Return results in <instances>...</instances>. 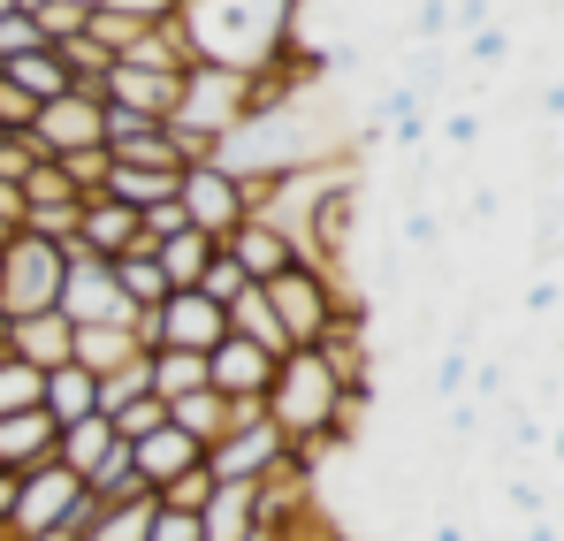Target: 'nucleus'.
I'll use <instances>...</instances> for the list:
<instances>
[{"label":"nucleus","instance_id":"1","mask_svg":"<svg viewBox=\"0 0 564 541\" xmlns=\"http://www.w3.org/2000/svg\"><path fill=\"white\" fill-rule=\"evenodd\" d=\"M184 23L191 62H221V69H275L282 54L305 39V0H184L176 8Z\"/></svg>","mask_w":564,"mask_h":541},{"label":"nucleus","instance_id":"2","mask_svg":"<svg viewBox=\"0 0 564 541\" xmlns=\"http://www.w3.org/2000/svg\"><path fill=\"white\" fill-rule=\"evenodd\" d=\"M268 290V305H275V321H282V336H290V351H305V344H321V328L328 321H344V313H375V297L351 282V274H336V268H282L260 282Z\"/></svg>","mask_w":564,"mask_h":541},{"label":"nucleus","instance_id":"3","mask_svg":"<svg viewBox=\"0 0 564 541\" xmlns=\"http://www.w3.org/2000/svg\"><path fill=\"white\" fill-rule=\"evenodd\" d=\"M93 519V488L69 473V465H31L15 473V511H8V541H77Z\"/></svg>","mask_w":564,"mask_h":541},{"label":"nucleus","instance_id":"4","mask_svg":"<svg viewBox=\"0 0 564 541\" xmlns=\"http://www.w3.org/2000/svg\"><path fill=\"white\" fill-rule=\"evenodd\" d=\"M62 274H69V245H46V237H31V229L0 237V313H8V321L54 313V305H62Z\"/></svg>","mask_w":564,"mask_h":541},{"label":"nucleus","instance_id":"5","mask_svg":"<svg viewBox=\"0 0 564 541\" xmlns=\"http://www.w3.org/2000/svg\"><path fill=\"white\" fill-rule=\"evenodd\" d=\"M130 336H138L145 351H161V344H176V351H214V344L229 336V305H214L206 290H169L161 313H138V321H130Z\"/></svg>","mask_w":564,"mask_h":541},{"label":"nucleus","instance_id":"6","mask_svg":"<svg viewBox=\"0 0 564 541\" xmlns=\"http://www.w3.org/2000/svg\"><path fill=\"white\" fill-rule=\"evenodd\" d=\"M23 138H31L46 161L107 145V85H69L62 99H46V107H39V122H31Z\"/></svg>","mask_w":564,"mask_h":541},{"label":"nucleus","instance_id":"7","mask_svg":"<svg viewBox=\"0 0 564 541\" xmlns=\"http://www.w3.org/2000/svg\"><path fill=\"white\" fill-rule=\"evenodd\" d=\"M275 465H290V443H282V428L260 412V404H237V428L221 435V443H206V473L214 480H268Z\"/></svg>","mask_w":564,"mask_h":541},{"label":"nucleus","instance_id":"8","mask_svg":"<svg viewBox=\"0 0 564 541\" xmlns=\"http://www.w3.org/2000/svg\"><path fill=\"white\" fill-rule=\"evenodd\" d=\"M69 328H130L138 313H130V297L115 290V268L93 260V252H77L69 245V274H62V305H54Z\"/></svg>","mask_w":564,"mask_h":541},{"label":"nucleus","instance_id":"9","mask_svg":"<svg viewBox=\"0 0 564 541\" xmlns=\"http://www.w3.org/2000/svg\"><path fill=\"white\" fill-rule=\"evenodd\" d=\"M176 206H184V221L191 229H206L214 245L245 221V183L229 176L221 161H191L184 176H176Z\"/></svg>","mask_w":564,"mask_h":541},{"label":"nucleus","instance_id":"10","mask_svg":"<svg viewBox=\"0 0 564 541\" xmlns=\"http://www.w3.org/2000/svg\"><path fill=\"white\" fill-rule=\"evenodd\" d=\"M268 381H275V351H260L245 336H221L206 351V389L229 404H268Z\"/></svg>","mask_w":564,"mask_h":541},{"label":"nucleus","instance_id":"11","mask_svg":"<svg viewBox=\"0 0 564 541\" xmlns=\"http://www.w3.org/2000/svg\"><path fill=\"white\" fill-rule=\"evenodd\" d=\"M107 99L145 115V122H169L176 99H184V69H138V62H115L107 69Z\"/></svg>","mask_w":564,"mask_h":541},{"label":"nucleus","instance_id":"12","mask_svg":"<svg viewBox=\"0 0 564 541\" xmlns=\"http://www.w3.org/2000/svg\"><path fill=\"white\" fill-rule=\"evenodd\" d=\"M54 465H69L85 488H93L99 473H115V465H122V435H115V420H107V412L69 420V428H62V443H54Z\"/></svg>","mask_w":564,"mask_h":541},{"label":"nucleus","instance_id":"13","mask_svg":"<svg viewBox=\"0 0 564 541\" xmlns=\"http://www.w3.org/2000/svg\"><path fill=\"white\" fill-rule=\"evenodd\" d=\"M77 252H93V260H122V252H138V214L122 206V198H77Z\"/></svg>","mask_w":564,"mask_h":541},{"label":"nucleus","instance_id":"14","mask_svg":"<svg viewBox=\"0 0 564 541\" xmlns=\"http://www.w3.org/2000/svg\"><path fill=\"white\" fill-rule=\"evenodd\" d=\"M122 457H130V473H138V480H145L153 496H161V488H169L176 473H191V465H198L206 451H198V443H191L184 428L169 420V428H153V435H138V443H122Z\"/></svg>","mask_w":564,"mask_h":541},{"label":"nucleus","instance_id":"15","mask_svg":"<svg viewBox=\"0 0 564 541\" xmlns=\"http://www.w3.org/2000/svg\"><path fill=\"white\" fill-rule=\"evenodd\" d=\"M260 534V488L252 480H214L198 504V541H252Z\"/></svg>","mask_w":564,"mask_h":541},{"label":"nucleus","instance_id":"16","mask_svg":"<svg viewBox=\"0 0 564 541\" xmlns=\"http://www.w3.org/2000/svg\"><path fill=\"white\" fill-rule=\"evenodd\" d=\"M221 252L237 260V268L252 274V282H268V274H282V268H297V245L282 237L275 221H237L229 237H221Z\"/></svg>","mask_w":564,"mask_h":541},{"label":"nucleus","instance_id":"17","mask_svg":"<svg viewBox=\"0 0 564 541\" xmlns=\"http://www.w3.org/2000/svg\"><path fill=\"white\" fill-rule=\"evenodd\" d=\"M54 443H62V428L46 420V404H31V412H8V420H0V465H8V473L54 465Z\"/></svg>","mask_w":564,"mask_h":541},{"label":"nucleus","instance_id":"18","mask_svg":"<svg viewBox=\"0 0 564 541\" xmlns=\"http://www.w3.org/2000/svg\"><path fill=\"white\" fill-rule=\"evenodd\" d=\"M69 336H77V328H69L62 313H31V321H8V351H15L23 366H39V374H46V366H69Z\"/></svg>","mask_w":564,"mask_h":541},{"label":"nucleus","instance_id":"19","mask_svg":"<svg viewBox=\"0 0 564 541\" xmlns=\"http://www.w3.org/2000/svg\"><path fill=\"white\" fill-rule=\"evenodd\" d=\"M46 420L54 428H69V420H85V412H99V374H85V366H46Z\"/></svg>","mask_w":564,"mask_h":541},{"label":"nucleus","instance_id":"20","mask_svg":"<svg viewBox=\"0 0 564 541\" xmlns=\"http://www.w3.org/2000/svg\"><path fill=\"white\" fill-rule=\"evenodd\" d=\"M214 252H221V245H214V237H206V229H176V237H161V245H153V260H161V274H169V290H198V274L214 268Z\"/></svg>","mask_w":564,"mask_h":541},{"label":"nucleus","instance_id":"21","mask_svg":"<svg viewBox=\"0 0 564 541\" xmlns=\"http://www.w3.org/2000/svg\"><path fill=\"white\" fill-rule=\"evenodd\" d=\"M229 336H245V344H260V351H290V336H282V321H275V305H268V290L260 282H245L237 297H229Z\"/></svg>","mask_w":564,"mask_h":541},{"label":"nucleus","instance_id":"22","mask_svg":"<svg viewBox=\"0 0 564 541\" xmlns=\"http://www.w3.org/2000/svg\"><path fill=\"white\" fill-rule=\"evenodd\" d=\"M153 511H161V496H130V504H99L93 496V519H85L77 541H145L153 534Z\"/></svg>","mask_w":564,"mask_h":541},{"label":"nucleus","instance_id":"23","mask_svg":"<svg viewBox=\"0 0 564 541\" xmlns=\"http://www.w3.org/2000/svg\"><path fill=\"white\" fill-rule=\"evenodd\" d=\"M169 420H176L191 443L206 451V443H221V435L237 428V404H229V397H214V389H191V397H176V404H169Z\"/></svg>","mask_w":564,"mask_h":541},{"label":"nucleus","instance_id":"24","mask_svg":"<svg viewBox=\"0 0 564 541\" xmlns=\"http://www.w3.org/2000/svg\"><path fill=\"white\" fill-rule=\"evenodd\" d=\"M115 268V290L130 297V313H161V297H169V274H161V260L138 245V252H122V260H107Z\"/></svg>","mask_w":564,"mask_h":541},{"label":"nucleus","instance_id":"25","mask_svg":"<svg viewBox=\"0 0 564 541\" xmlns=\"http://www.w3.org/2000/svg\"><path fill=\"white\" fill-rule=\"evenodd\" d=\"M0 77H8L15 91H31L39 107L69 91V69H62V54H54V46H39V54H8V62H0Z\"/></svg>","mask_w":564,"mask_h":541},{"label":"nucleus","instance_id":"26","mask_svg":"<svg viewBox=\"0 0 564 541\" xmlns=\"http://www.w3.org/2000/svg\"><path fill=\"white\" fill-rule=\"evenodd\" d=\"M138 351H145V344H138L130 328H77V336H69V359L85 366V374H115V366H130Z\"/></svg>","mask_w":564,"mask_h":541},{"label":"nucleus","instance_id":"27","mask_svg":"<svg viewBox=\"0 0 564 541\" xmlns=\"http://www.w3.org/2000/svg\"><path fill=\"white\" fill-rule=\"evenodd\" d=\"M191 389H206V351H176V344H161L153 351V397L161 404H176Z\"/></svg>","mask_w":564,"mask_h":541},{"label":"nucleus","instance_id":"28","mask_svg":"<svg viewBox=\"0 0 564 541\" xmlns=\"http://www.w3.org/2000/svg\"><path fill=\"white\" fill-rule=\"evenodd\" d=\"M107 161H115V153H107ZM107 198H122V206L138 214V206L176 198V176H161V169H122V161H115V169H107Z\"/></svg>","mask_w":564,"mask_h":541},{"label":"nucleus","instance_id":"29","mask_svg":"<svg viewBox=\"0 0 564 541\" xmlns=\"http://www.w3.org/2000/svg\"><path fill=\"white\" fill-rule=\"evenodd\" d=\"M39 397H46V374L23 366L15 351H0V420H8V412H31Z\"/></svg>","mask_w":564,"mask_h":541},{"label":"nucleus","instance_id":"30","mask_svg":"<svg viewBox=\"0 0 564 541\" xmlns=\"http://www.w3.org/2000/svg\"><path fill=\"white\" fill-rule=\"evenodd\" d=\"M107 420H115L122 443H138V435H153V428H169V404H161V397H122Z\"/></svg>","mask_w":564,"mask_h":541},{"label":"nucleus","instance_id":"31","mask_svg":"<svg viewBox=\"0 0 564 541\" xmlns=\"http://www.w3.org/2000/svg\"><path fill=\"white\" fill-rule=\"evenodd\" d=\"M77 191L62 176V161H31V176H23V206H69Z\"/></svg>","mask_w":564,"mask_h":541},{"label":"nucleus","instance_id":"32","mask_svg":"<svg viewBox=\"0 0 564 541\" xmlns=\"http://www.w3.org/2000/svg\"><path fill=\"white\" fill-rule=\"evenodd\" d=\"M107 145H93V153H62V176H69V191L77 198H93V191H107Z\"/></svg>","mask_w":564,"mask_h":541},{"label":"nucleus","instance_id":"33","mask_svg":"<svg viewBox=\"0 0 564 541\" xmlns=\"http://www.w3.org/2000/svg\"><path fill=\"white\" fill-rule=\"evenodd\" d=\"M138 31H145V23H130V15H115V8H85V39H99L107 54H130Z\"/></svg>","mask_w":564,"mask_h":541},{"label":"nucleus","instance_id":"34","mask_svg":"<svg viewBox=\"0 0 564 541\" xmlns=\"http://www.w3.org/2000/svg\"><path fill=\"white\" fill-rule=\"evenodd\" d=\"M31 23H39V31H46V46H54V39L85 31V8H77V0H31Z\"/></svg>","mask_w":564,"mask_h":541},{"label":"nucleus","instance_id":"35","mask_svg":"<svg viewBox=\"0 0 564 541\" xmlns=\"http://www.w3.org/2000/svg\"><path fill=\"white\" fill-rule=\"evenodd\" d=\"M451 31H458L451 0H412V39H420V46H443Z\"/></svg>","mask_w":564,"mask_h":541},{"label":"nucleus","instance_id":"36","mask_svg":"<svg viewBox=\"0 0 564 541\" xmlns=\"http://www.w3.org/2000/svg\"><path fill=\"white\" fill-rule=\"evenodd\" d=\"M206 496H214V473H206V457H198L191 473H176V480L161 488V504H176V511H198Z\"/></svg>","mask_w":564,"mask_h":541},{"label":"nucleus","instance_id":"37","mask_svg":"<svg viewBox=\"0 0 564 541\" xmlns=\"http://www.w3.org/2000/svg\"><path fill=\"white\" fill-rule=\"evenodd\" d=\"M39 46H46V31L31 23V8L0 15V62H8V54H39Z\"/></svg>","mask_w":564,"mask_h":541},{"label":"nucleus","instance_id":"38","mask_svg":"<svg viewBox=\"0 0 564 541\" xmlns=\"http://www.w3.org/2000/svg\"><path fill=\"white\" fill-rule=\"evenodd\" d=\"M245 282H252V274L237 268V260H229V252H214V268L198 274V290H206V297H214V305H229V297H237V290H245Z\"/></svg>","mask_w":564,"mask_h":541},{"label":"nucleus","instance_id":"39","mask_svg":"<svg viewBox=\"0 0 564 541\" xmlns=\"http://www.w3.org/2000/svg\"><path fill=\"white\" fill-rule=\"evenodd\" d=\"M31 122H39V99H31V91H15L8 77H0V130H8V138H23Z\"/></svg>","mask_w":564,"mask_h":541},{"label":"nucleus","instance_id":"40","mask_svg":"<svg viewBox=\"0 0 564 541\" xmlns=\"http://www.w3.org/2000/svg\"><path fill=\"white\" fill-rule=\"evenodd\" d=\"M145 541H198V511L161 504V511H153V534H145Z\"/></svg>","mask_w":564,"mask_h":541},{"label":"nucleus","instance_id":"41","mask_svg":"<svg viewBox=\"0 0 564 541\" xmlns=\"http://www.w3.org/2000/svg\"><path fill=\"white\" fill-rule=\"evenodd\" d=\"M99 8H115V15H130V23H169L184 0H99Z\"/></svg>","mask_w":564,"mask_h":541},{"label":"nucleus","instance_id":"42","mask_svg":"<svg viewBox=\"0 0 564 541\" xmlns=\"http://www.w3.org/2000/svg\"><path fill=\"white\" fill-rule=\"evenodd\" d=\"M466 54H473V62H480V69H496V62L511 54V31H503V23H496V31L480 23V31H473V46H466Z\"/></svg>","mask_w":564,"mask_h":541},{"label":"nucleus","instance_id":"43","mask_svg":"<svg viewBox=\"0 0 564 541\" xmlns=\"http://www.w3.org/2000/svg\"><path fill=\"white\" fill-rule=\"evenodd\" d=\"M15 229H23V183L0 176V237H15Z\"/></svg>","mask_w":564,"mask_h":541},{"label":"nucleus","instance_id":"44","mask_svg":"<svg viewBox=\"0 0 564 541\" xmlns=\"http://www.w3.org/2000/svg\"><path fill=\"white\" fill-rule=\"evenodd\" d=\"M443 138L451 145H480V115H443Z\"/></svg>","mask_w":564,"mask_h":541},{"label":"nucleus","instance_id":"45","mask_svg":"<svg viewBox=\"0 0 564 541\" xmlns=\"http://www.w3.org/2000/svg\"><path fill=\"white\" fill-rule=\"evenodd\" d=\"M0 351H8V313H0Z\"/></svg>","mask_w":564,"mask_h":541},{"label":"nucleus","instance_id":"46","mask_svg":"<svg viewBox=\"0 0 564 541\" xmlns=\"http://www.w3.org/2000/svg\"><path fill=\"white\" fill-rule=\"evenodd\" d=\"M77 8H99V0H77Z\"/></svg>","mask_w":564,"mask_h":541},{"label":"nucleus","instance_id":"47","mask_svg":"<svg viewBox=\"0 0 564 541\" xmlns=\"http://www.w3.org/2000/svg\"><path fill=\"white\" fill-rule=\"evenodd\" d=\"M0 145H8V130H0Z\"/></svg>","mask_w":564,"mask_h":541}]
</instances>
